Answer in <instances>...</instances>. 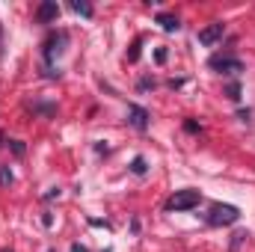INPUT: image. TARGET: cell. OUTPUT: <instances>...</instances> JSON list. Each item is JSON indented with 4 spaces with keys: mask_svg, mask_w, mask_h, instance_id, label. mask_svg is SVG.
<instances>
[{
    "mask_svg": "<svg viewBox=\"0 0 255 252\" xmlns=\"http://www.w3.org/2000/svg\"><path fill=\"white\" fill-rule=\"evenodd\" d=\"M0 54H3V30H0Z\"/></svg>",
    "mask_w": 255,
    "mask_h": 252,
    "instance_id": "ac0fdd59",
    "label": "cell"
},
{
    "mask_svg": "<svg viewBox=\"0 0 255 252\" xmlns=\"http://www.w3.org/2000/svg\"><path fill=\"white\" fill-rule=\"evenodd\" d=\"M63 42H65L63 33H60V36H51V39H48V48H45V57H48V60H54V57H57V54L63 51V48H60Z\"/></svg>",
    "mask_w": 255,
    "mask_h": 252,
    "instance_id": "52a82bcc",
    "label": "cell"
},
{
    "mask_svg": "<svg viewBox=\"0 0 255 252\" xmlns=\"http://www.w3.org/2000/svg\"><path fill=\"white\" fill-rule=\"evenodd\" d=\"M128 122L136 127V130H145V127H148V110L130 104V107H128Z\"/></svg>",
    "mask_w": 255,
    "mask_h": 252,
    "instance_id": "5b68a950",
    "label": "cell"
},
{
    "mask_svg": "<svg viewBox=\"0 0 255 252\" xmlns=\"http://www.w3.org/2000/svg\"><path fill=\"white\" fill-rule=\"evenodd\" d=\"M229 98H232V101L241 98V83H229Z\"/></svg>",
    "mask_w": 255,
    "mask_h": 252,
    "instance_id": "7c38bea8",
    "label": "cell"
},
{
    "mask_svg": "<svg viewBox=\"0 0 255 252\" xmlns=\"http://www.w3.org/2000/svg\"><path fill=\"white\" fill-rule=\"evenodd\" d=\"M202 202L199 190H175L169 199H166V211H190Z\"/></svg>",
    "mask_w": 255,
    "mask_h": 252,
    "instance_id": "7a4b0ae2",
    "label": "cell"
},
{
    "mask_svg": "<svg viewBox=\"0 0 255 252\" xmlns=\"http://www.w3.org/2000/svg\"><path fill=\"white\" fill-rule=\"evenodd\" d=\"M0 252H12V250H0Z\"/></svg>",
    "mask_w": 255,
    "mask_h": 252,
    "instance_id": "d6986e66",
    "label": "cell"
},
{
    "mask_svg": "<svg viewBox=\"0 0 255 252\" xmlns=\"http://www.w3.org/2000/svg\"><path fill=\"white\" fill-rule=\"evenodd\" d=\"M247 238V232H238L235 238H232V252H238V247H241V241Z\"/></svg>",
    "mask_w": 255,
    "mask_h": 252,
    "instance_id": "5bb4252c",
    "label": "cell"
},
{
    "mask_svg": "<svg viewBox=\"0 0 255 252\" xmlns=\"http://www.w3.org/2000/svg\"><path fill=\"white\" fill-rule=\"evenodd\" d=\"M211 68H217L223 74H241L244 71V63L235 60V57H211Z\"/></svg>",
    "mask_w": 255,
    "mask_h": 252,
    "instance_id": "277c9868",
    "label": "cell"
},
{
    "mask_svg": "<svg viewBox=\"0 0 255 252\" xmlns=\"http://www.w3.org/2000/svg\"><path fill=\"white\" fill-rule=\"evenodd\" d=\"M15 181V175H12V169L9 166H0V187H9Z\"/></svg>",
    "mask_w": 255,
    "mask_h": 252,
    "instance_id": "8fae6325",
    "label": "cell"
},
{
    "mask_svg": "<svg viewBox=\"0 0 255 252\" xmlns=\"http://www.w3.org/2000/svg\"><path fill=\"white\" fill-rule=\"evenodd\" d=\"M145 169H148V166H145V157H133V160H130V172H133V175H145Z\"/></svg>",
    "mask_w": 255,
    "mask_h": 252,
    "instance_id": "9c48e42d",
    "label": "cell"
},
{
    "mask_svg": "<svg viewBox=\"0 0 255 252\" xmlns=\"http://www.w3.org/2000/svg\"><path fill=\"white\" fill-rule=\"evenodd\" d=\"M128 60H130V63H136V60H139V39L133 42V48H130V54H128Z\"/></svg>",
    "mask_w": 255,
    "mask_h": 252,
    "instance_id": "4fadbf2b",
    "label": "cell"
},
{
    "mask_svg": "<svg viewBox=\"0 0 255 252\" xmlns=\"http://www.w3.org/2000/svg\"><path fill=\"white\" fill-rule=\"evenodd\" d=\"M223 33H226V24H220V21H214V24H208L205 30H199V45H217L220 39H223Z\"/></svg>",
    "mask_w": 255,
    "mask_h": 252,
    "instance_id": "3957f363",
    "label": "cell"
},
{
    "mask_svg": "<svg viewBox=\"0 0 255 252\" xmlns=\"http://www.w3.org/2000/svg\"><path fill=\"white\" fill-rule=\"evenodd\" d=\"M57 15H60V6H57L54 0H45V3L39 6V12H36V18H39L42 24H48V21H57Z\"/></svg>",
    "mask_w": 255,
    "mask_h": 252,
    "instance_id": "8992f818",
    "label": "cell"
},
{
    "mask_svg": "<svg viewBox=\"0 0 255 252\" xmlns=\"http://www.w3.org/2000/svg\"><path fill=\"white\" fill-rule=\"evenodd\" d=\"M205 220H208V226H232L241 220V211L235 205H211Z\"/></svg>",
    "mask_w": 255,
    "mask_h": 252,
    "instance_id": "6da1fadb",
    "label": "cell"
},
{
    "mask_svg": "<svg viewBox=\"0 0 255 252\" xmlns=\"http://www.w3.org/2000/svg\"><path fill=\"white\" fill-rule=\"evenodd\" d=\"M71 252H89L83 244H71Z\"/></svg>",
    "mask_w": 255,
    "mask_h": 252,
    "instance_id": "e0dca14e",
    "label": "cell"
},
{
    "mask_svg": "<svg viewBox=\"0 0 255 252\" xmlns=\"http://www.w3.org/2000/svg\"><path fill=\"white\" fill-rule=\"evenodd\" d=\"M166 57H169L166 48H157V51H154V60H157V63H166Z\"/></svg>",
    "mask_w": 255,
    "mask_h": 252,
    "instance_id": "9a60e30c",
    "label": "cell"
},
{
    "mask_svg": "<svg viewBox=\"0 0 255 252\" xmlns=\"http://www.w3.org/2000/svg\"><path fill=\"white\" fill-rule=\"evenodd\" d=\"M157 24H160L166 33H175V30L181 27V24H178V18H175V15H166V12H160V15H157Z\"/></svg>",
    "mask_w": 255,
    "mask_h": 252,
    "instance_id": "ba28073f",
    "label": "cell"
},
{
    "mask_svg": "<svg viewBox=\"0 0 255 252\" xmlns=\"http://www.w3.org/2000/svg\"><path fill=\"white\" fill-rule=\"evenodd\" d=\"M9 145H12V151H15V154H18V157H21V154H24V142H18V139H12V142H9Z\"/></svg>",
    "mask_w": 255,
    "mask_h": 252,
    "instance_id": "2e32d148",
    "label": "cell"
},
{
    "mask_svg": "<svg viewBox=\"0 0 255 252\" xmlns=\"http://www.w3.org/2000/svg\"><path fill=\"white\" fill-rule=\"evenodd\" d=\"M71 9H74L77 15H83V18H89V15H92V6H89V3H80V0H74V3H71Z\"/></svg>",
    "mask_w": 255,
    "mask_h": 252,
    "instance_id": "30bf717a",
    "label": "cell"
}]
</instances>
